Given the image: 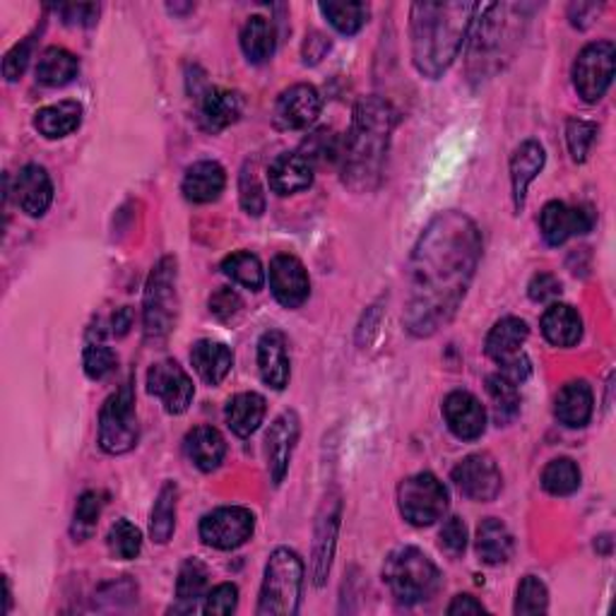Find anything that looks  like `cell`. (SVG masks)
Instances as JSON below:
<instances>
[{"label": "cell", "instance_id": "1f68e13d", "mask_svg": "<svg viewBox=\"0 0 616 616\" xmlns=\"http://www.w3.org/2000/svg\"><path fill=\"white\" fill-rule=\"evenodd\" d=\"M224 417L236 436L248 439L250 433L260 429L262 419H266V397L258 393H238L226 403Z\"/></svg>", "mask_w": 616, "mask_h": 616}, {"label": "cell", "instance_id": "4fadbf2b", "mask_svg": "<svg viewBox=\"0 0 616 616\" xmlns=\"http://www.w3.org/2000/svg\"><path fill=\"white\" fill-rule=\"evenodd\" d=\"M147 391L162 401L169 415H184L196 395L190 375L174 359L152 364V369L147 371Z\"/></svg>", "mask_w": 616, "mask_h": 616}, {"label": "cell", "instance_id": "db71d44e", "mask_svg": "<svg viewBox=\"0 0 616 616\" xmlns=\"http://www.w3.org/2000/svg\"><path fill=\"white\" fill-rule=\"evenodd\" d=\"M528 292L532 301L550 304L562 296V282H558V278H554L552 272H540V275L532 278Z\"/></svg>", "mask_w": 616, "mask_h": 616}, {"label": "cell", "instance_id": "6da1fadb", "mask_svg": "<svg viewBox=\"0 0 616 616\" xmlns=\"http://www.w3.org/2000/svg\"><path fill=\"white\" fill-rule=\"evenodd\" d=\"M482 258V234L460 210L439 212L421 232L405 272L407 333L436 335L448 325L470 289Z\"/></svg>", "mask_w": 616, "mask_h": 616}, {"label": "cell", "instance_id": "4dcf8cb0", "mask_svg": "<svg viewBox=\"0 0 616 616\" xmlns=\"http://www.w3.org/2000/svg\"><path fill=\"white\" fill-rule=\"evenodd\" d=\"M79 123H83V107L77 101H59V104L39 109L34 116V128L49 140H59L75 133Z\"/></svg>", "mask_w": 616, "mask_h": 616}, {"label": "cell", "instance_id": "7bdbcfd3", "mask_svg": "<svg viewBox=\"0 0 616 616\" xmlns=\"http://www.w3.org/2000/svg\"><path fill=\"white\" fill-rule=\"evenodd\" d=\"M109 550L116 558L131 562L143 550V532L125 518L116 520L109 530Z\"/></svg>", "mask_w": 616, "mask_h": 616}, {"label": "cell", "instance_id": "277c9868", "mask_svg": "<svg viewBox=\"0 0 616 616\" xmlns=\"http://www.w3.org/2000/svg\"><path fill=\"white\" fill-rule=\"evenodd\" d=\"M304 588V564L296 552L280 546L270 554L262 578L258 616H292L299 612Z\"/></svg>", "mask_w": 616, "mask_h": 616}, {"label": "cell", "instance_id": "484cf974", "mask_svg": "<svg viewBox=\"0 0 616 616\" xmlns=\"http://www.w3.org/2000/svg\"><path fill=\"white\" fill-rule=\"evenodd\" d=\"M592 407H595L592 387L586 381H570L556 395L554 415L564 427L580 429L590 421Z\"/></svg>", "mask_w": 616, "mask_h": 616}, {"label": "cell", "instance_id": "52a82bcc", "mask_svg": "<svg viewBox=\"0 0 616 616\" xmlns=\"http://www.w3.org/2000/svg\"><path fill=\"white\" fill-rule=\"evenodd\" d=\"M140 436L138 415H135L133 385L125 383L107 397L99 409V446L109 455H123L135 448Z\"/></svg>", "mask_w": 616, "mask_h": 616}, {"label": "cell", "instance_id": "cb8c5ba5", "mask_svg": "<svg viewBox=\"0 0 616 616\" xmlns=\"http://www.w3.org/2000/svg\"><path fill=\"white\" fill-rule=\"evenodd\" d=\"M544 147L538 140H525L510 157V184H513V202L516 210H522L525 193L544 167Z\"/></svg>", "mask_w": 616, "mask_h": 616}, {"label": "cell", "instance_id": "d590c367", "mask_svg": "<svg viewBox=\"0 0 616 616\" xmlns=\"http://www.w3.org/2000/svg\"><path fill=\"white\" fill-rule=\"evenodd\" d=\"M208 578H210L208 566L198 562V558H186V564L181 566L176 580V600H178L176 612L196 609V602L205 597Z\"/></svg>", "mask_w": 616, "mask_h": 616}, {"label": "cell", "instance_id": "681fc988", "mask_svg": "<svg viewBox=\"0 0 616 616\" xmlns=\"http://www.w3.org/2000/svg\"><path fill=\"white\" fill-rule=\"evenodd\" d=\"M238 604V590L232 583H222L205 595V614H232Z\"/></svg>", "mask_w": 616, "mask_h": 616}, {"label": "cell", "instance_id": "30bf717a", "mask_svg": "<svg viewBox=\"0 0 616 616\" xmlns=\"http://www.w3.org/2000/svg\"><path fill=\"white\" fill-rule=\"evenodd\" d=\"M614 56L616 49L612 41H595L578 53L574 63V87L588 104H595L612 85L614 77Z\"/></svg>", "mask_w": 616, "mask_h": 616}, {"label": "cell", "instance_id": "e0dca14e", "mask_svg": "<svg viewBox=\"0 0 616 616\" xmlns=\"http://www.w3.org/2000/svg\"><path fill=\"white\" fill-rule=\"evenodd\" d=\"M301 433V421L296 412H282L266 436V458H268V470L272 477V484H282L284 475L289 470L292 453L296 448V441H299Z\"/></svg>", "mask_w": 616, "mask_h": 616}, {"label": "cell", "instance_id": "44dd1931", "mask_svg": "<svg viewBox=\"0 0 616 616\" xmlns=\"http://www.w3.org/2000/svg\"><path fill=\"white\" fill-rule=\"evenodd\" d=\"M258 369L260 379L266 385L275 387V391H284L289 383V355H287V340L280 330H268L266 335L258 342Z\"/></svg>", "mask_w": 616, "mask_h": 616}, {"label": "cell", "instance_id": "9a60e30c", "mask_svg": "<svg viewBox=\"0 0 616 616\" xmlns=\"http://www.w3.org/2000/svg\"><path fill=\"white\" fill-rule=\"evenodd\" d=\"M323 99L313 85H292L275 101V125L280 131H304L321 113Z\"/></svg>", "mask_w": 616, "mask_h": 616}, {"label": "cell", "instance_id": "7dc6e473", "mask_svg": "<svg viewBox=\"0 0 616 616\" xmlns=\"http://www.w3.org/2000/svg\"><path fill=\"white\" fill-rule=\"evenodd\" d=\"M238 193H242V208L248 212V214H254V217H260L262 212H266V193H262V186L258 184V176H256V171L254 169H244V174L242 178H238Z\"/></svg>", "mask_w": 616, "mask_h": 616}, {"label": "cell", "instance_id": "e575fe53", "mask_svg": "<svg viewBox=\"0 0 616 616\" xmlns=\"http://www.w3.org/2000/svg\"><path fill=\"white\" fill-rule=\"evenodd\" d=\"M79 71V61L75 56L61 49V47H49L39 56L37 61V79L47 87H63L73 83Z\"/></svg>", "mask_w": 616, "mask_h": 616}, {"label": "cell", "instance_id": "5b68a950", "mask_svg": "<svg viewBox=\"0 0 616 616\" xmlns=\"http://www.w3.org/2000/svg\"><path fill=\"white\" fill-rule=\"evenodd\" d=\"M178 318V266L174 256L155 266L145 287L143 323L147 342H164Z\"/></svg>", "mask_w": 616, "mask_h": 616}, {"label": "cell", "instance_id": "ffe728a7", "mask_svg": "<svg viewBox=\"0 0 616 616\" xmlns=\"http://www.w3.org/2000/svg\"><path fill=\"white\" fill-rule=\"evenodd\" d=\"M340 501L333 498L323 506V513L316 522V540H313V562H311V576L316 586H323L333 566L335 554V540L340 528Z\"/></svg>", "mask_w": 616, "mask_h": 616}, {"label": "cell", "instance_id": "f35d334b", "mask_svg": "<svg viewBox=\"0 0 616 616\" xmlns=\"http://www.w3.org/2000/svg\"><path fill=\"white\" fill-rule=\"evenodd\" d=\"M321 13L340 34L352 37L367 25L371 10L367 3H335V0H330V3H321Z\"/></svg>", "mask_w": 616, "mask_h": 616}, {"label": "cell", "instance_id": "603a6c76", "mask_svg": "<svg viewBox=\"0 0 616 616\" xmlns=\"http://www.w3.org/2000/svg\"><path fill=\"white\" fill-rule=\"evenodd\" d=\"M242 97L232 93V89L208 87L200 97V121L205 131L220 133L230 128L242 116Z\"/></svg>", "mask_w": 616, "mask_h": 616}, {"label": "cell", "instance_id": "9c48e42d", "mask_svg": "<svg viewBox=\"0 0 616 616\" xmlns=\"http://www.w3.org/2000/svg\"><path fill=\"white\" fill-rule=\"evenodd\" d=\"M479 13L482 20L475 32L470 59L477 63L496 61L506 56L510 44L518 41V20H522V15L513 17V5H484L479 8Z\"/></svg>", "mask_w": 616, "mask_h": 616}, {"label": "cell", "instance_id": "74e56055", "mask_svg": "<svg viewBox=\"0 0 616 616\" xmlns=\"http://www.w3.org/2000/svg\"><path fill=\"white\" fill-rule=\"evenodd\" d=\"M222 272L236 284L254 292L262 289V284H266V270H262L260 258L248 254V250H236V254L226 256L222 262Z\"/></svg>", "mask_w": 616, "mask_h": 616}, {"label": "cell", "instance_id": "11a10c76", "mask_svg": "<svg viewBox=\"0 0 616 616\" xmlns=\"http://www.w3.org/2000/svg\"><path fill=\"white\" fill-rule=\"evenodd\" d=\"M446 612L455 616V614H482L486 609H484V604L477 602L472 595H458L448 604Z\"/></svg>", "mask_w": 616, "mask_h": 616}, {"label": "cell", "instance_id": "ac0fdd59", "mask_svg": "<svg viewBox=\"0 0 616 616\" xmlns=\"http://www.w3.org/2000/svg\"><path fill=\"white\" fill-rule=\"evenodd\" d=\"M443 417L460 441H477L486 429V412L472 393L455 391L443 401Z\"/></svg>", "mask_w": 616, "mask_h": 616}, {"label": "cell", "instance_id": "8d00e7d4", "mask_svg": "<svg viewBox=\"0 0 616 616\" xmlns=\"http://www.w3.org/2000/svg\"><path fill=\"white\" fill-rule=\"evenodd\" d=\"M176 501H178V486L174 482H167L162 489H159V496L150 513V532L152 540L159 544H167L176 530Z\"/></svg>", "mask_w": 616, "mask_h": 616}, {"label": "cell", "instance_id": "6f0895ef", "mask_svg": "<svg viewBox=\"0 0 616 616\" xmlns=\"http://www.w3.org/2000/svg\"><path fill=\"white\" fill-rule=\"evenodd\" d=\"M5 612H10V580L5 578Z\"/></svg>", "mask_w": 616, "mask_h": 616}, {"label": "cell", "instance_id": "f907efd6", "mask_svg": "<svg viewBox=\"0 0 616 616\" xmlns=\"http://www.w3.org/2000/svg\"><path fill=\"white\" fill-rule=\"evenodd\" d=\"M242 296H238L234 289L230 287H220L212 296H210V313L217 318V321H232V318L242 311Z\"/></svg>", "mask_w": 616, "mask_h": 616}, {"label": "cell", "instance_id": "d4e9b609", "mask_svg": "<svg viewBox=\"0 0 616 616\" xmlns=\"http://www.w3.org/2000/svg\"><path fill=\"white\" fill-rule=\"evenodd\" d=\"M224 186H226V174L222 164L205 159V162H196L186 169L184 186L181 188H184V196L190 202L208 205L222 196Z\"/></svg>", "mask_w": 616, "mask_h": 616}, {"label": "cell", "instance_id": "3957f363", "mask_svg": "<svg viewBox=\"0 0 616 616\" xmlns=\"http://www.w3.org/2000/svg\"><path fill=\"white\" fill-rule=\"evenodd\" d=\"M479 13L477 3H415L409 10L412 61L427 77H441L458 59Z\"/></svg>", "mask_w": 616, "mask_h": 616}, {"label": "cell", "instance_id": "4316f807", "mask_svg": "<svg viewBox=\"0 0 616 616\" xmlns=\"http://www.w3.org/2000/svg\"><path fill=\"white\" fill-rule=\"evenodd\" d=\"M530 337V328L525 321L516 316L501 318V321L492 328V333L486 335V355L492 357L498 367L510 359L522 355V345Z\"/></svg>", "mask_w": 616, "mask_h": 616}, {"label": "cell", "instance_id": "83f0119b", "mask_svg": "<svg viewBox=\"0 0 616 616\" xmlns=\"http://www.w3.org/2000/svg\"><path fill=\"white\" fill-rule=\"evenodd\" d=\"M190 364L205 383L220 385L234 367V355L222 342L200 340L190 349Z\"/></svg>", "mask_w": 616, "mask_h": 616}, {"label": "cell", "instance_id": "bcb514c9", "mask_svg": "<svg viewBox=\"0 0 616 616\" xmlns=\"http://www.w3.org/2000/svg\"><path fill=\"white\" fill-rule=\"evenodd\" d=\"M597 135V125L590 121H580V119H570L566 125V140H568V150L574 155L576 162H586L588 152L592 143H595Z\"/></svg>", "mask_w": 616, "mask_h": 616}, {"label": "cell", "instance_id": "5bb4252c", "mask_svg": "<svg viewBox=\"0 0 616 616\" xmlns=\"http://www.w3.org/2000/svg\"><path fill=\"white\" fill-rule=\"evenodd\" d=\"M592 224H595V214H592L588 205H566L562 200H552L544 205L540 214V230L550 246H562L568 238L588 234Z\"/></svg>", "mask_w": 616, "mask_h": 616}, {"label": "cell", "instance_id": "b9f144b4", "mask_svg": "<svg viewBox=\"0 0 616 616\" xmlns=\"http://www.w3.org/2000/svg\"><path fill=\"white\" fill-rule=\"evenodd\" d=\"M101 508H104V501H101V494L97 492H85L77 498L71 525V534L75 542H87L97 532Z\"/></svg>", "mask_w": 616, "mask_h": 616}, {"label": "cell", "instance_id": "60d3db41", "mask_svg": "<svg viewBox=\"0 0 616 616\" xmlns=\"http://www.w3.org/2000/svg\"><path fill=\"white\" fill-rule=\"evenodd\" d=\"M486 393L494 403V415L498 419V424H508V421L518 415L520 409V393L518 385L504 379L501 373H494L486 379Z\"/></svg>", "mask_w": 616, "mask_h": 616}, {"label": "cell", "instance_id": "f546056e", "mask_svg": "<svg viewBox=\"0 0 616 616\" xmlns=\"http://www.w3.org/2000/svg\"><path fill=\"white\" fill-rule=\"evenodd\" d=\"M542 333L554 347H574L583 337V321L574 306L552 304L542 316Z\"/></svg>", "mask_w": 616, "mask_h": 616}, {"label": "cell", "instance_id": "816d5d0a", "mask_svg": "<svg viewBox=\"0 0 616 616\" xmlns=\"http://www.w3.org/2000/svg\"><path fill=\"white\" fill-rule=\"evenodd\" d=\"M29 59H32V37L27 41L17 44V47H13L5 53L3 75H5L8 83H15V79H20L22 75H25L27 65H29Z\"/></svg>", "mask_w": 616, "mask_h": 616}, {"label": "cell", "instance_id": "7a4b0ae2", "mask_svg": "<svg viewBox=\"0 0 616 616\" xmlns=\"http://www.w3.org/2000/svg\"><path fill=\"white\" fill-rule=\"evenodd\" d=\"M397 121H401V113L391 101L381 97H364L359 101L355 116H352V128L340 150L345 186L364 193L381 184L387 147H391Z\"/></svg>", "mask_w": 616, "mask_h": 616}, {"label": "cell", "instance_id": "2e32d148", "mask_svg": "<svg viewBox=\"0 0 616 616\" xmlns=\"http://www.w3.org/2000/svg\"><path fill=\"white\" fill-rule=\"evenodd\" d=\"M270 289L284 308H299L311 294V280H308L304 262L289 254L272 258Z\"/></svg>", "mask_w": 616, "mask_h": 616}, {"label": "cell", "instance_id": "836d02e7", "mask_svg": "<svg viewBox=\"0 0 616 616\" xmlns=\"http://www.w3.org/2000/svg\"><path fill=\"white\" fill-rule=\"evenodd\" d=\"M278 47L275 25L268 17L254 15L242 29V49L250 63H266L272 59Z\"/></svg>", "mask_w": 616, "mask_h": 616}, {"label": "cell", "instance_id": "9f6ffc18", "mask_svg": "<svg viewBox=\"0 0 616 616\" xmlns=\"http://www.w3.org/2000/svg\"><path fill=\"white\" fill-rule=\"evenodd\" d=\"M111 328H113V335H116V337L128 335V330L133 328V308L131 306L119 308V311L113 313V318H111Z\"/></svg>", "mask_w": 616, "mask_h": 616}, {"label": "cell", "instance_id": "d6a6232c", "mask_svg": "<svg viewBox=\"0 0 616 616\" xmlns=\"http://www.w3.org/2000/svg\"><path fill=\"white\" fill-rule=\"evenodd\" d=\"M513 534L506 528V522H501L498 518H486L477 528V554L489 566L506 564L513 556Z\"/></svg>", "mask_w": 616, "mask_h": 616}, {"label": "cell", "instance_id": "c3c4849f", "mask_svg": "<svg viewBox=\"0 0 616 616\" xmlns=\"http://www.w3.org/2000/svg\"><path fill=\"white\" fill-rule=\"evenodd\" d=\"M441 550L451 558H460L467 550V525L460 518H448L439 534Z\"/></svg>", "mask_w": 616, "mask_h": 616}, {"label": "cell", "instance_id": "d6986e66", "mask_svg": "<svg viewBox=\"0 0 616 616\" xmlns=\"http://www.w3.org/2000/svg\"><path fill=\"white\" fill-rule=\"evenodd\" d=\"M13 193L22 212L29 217H44L53 202V184L49 171L39 164L22 167L15 178Z\"/></svg>", "mask_w": 616, "mask_h": 616}, {"label": "cell", "instance_id": "7402d4cb", "mask_svg": "<svg viewBox=\"0 0 616 616\" xmlns=\"http://www.w3.org/2000/svg\"><path fill=\"white\" fill-rule=\"evenodd\" d=\"M313 169L316 167L301 152H284L268 169L270 188L278 196H294V193L311 188Z\"/></svg>", "mask_w": 616, "mask_h": 616}, {"label": "cell", "instance_id": "ee69618b", "mask_svg": "<svg viewBox=\"0 0 616 616\" xmlns=\"http://www.w3.org/2000/svg\"><path fill=\"white\" fill-rule=\"evenodd\" d=\"M550 607V592L540 578L525 576L522 583L518 586V597H516V614H544Z\"/></svg>", "mask_w": 616, "mask_h": 616}, {"label": "cell", "instance_id": "ba28073f", "mask_svg": "<svg viewBox=\"0 0 616 616\" xmlns=\"http://www.w3.org/2000/svg\"><path fill=\"white\" fill-rule=\"evenodd\" d=\"M448 489L436 475L419 472L407 477L397 489V506L403 518L417 528H427L446 516L448 510Z\"/></svg>", "mask_w": 616, "mask_h": 616}, {"label": "cell", "instance_id": "8992f818", "mask_svg": "<svg viewBox=\"0 0 616 616\" xmlns=\"http://www.w3.org/2000/svg\"><path fill=\"white\" fill-rule=\"evenodd\" d=\"M383 580L397 602L419 604L439 590L441 574L424 552L415 546H403L385 558Z\"/></svg>", "mask_w": 616, "mask_h": 616}, {"label": "cell", "instance_id": "ab89813d", "mask_svg": "<svg viewBox=\"0 0 616 616\" xmlns=\"http://www.w3.org/2000/svg\"><path fill=\"white\" fill-rule=\"evenodd\" d=\"M544 492L552 496H570L580 486V470L570 458H556L542 472Z\"/></svg>", "mask_w": 616, "mask_h": 616}, {"label": "cell", "instance_id": "f6af8a7d", "mask_svg": "<svg viewBox=\"0 0 616 616\" xmlns=\"http://www.w3.org/2000/svg\"><path fill=\"white\" fill-rule=\"evenodd\" d=\"M83 367L89 379L101 381V379H107L113 369H116V355H113V349L107 347L104 342H93V345L85 347Z\"/></svg>", "mask_w": 616, "mask_h": 616}, {"label": "cell", "instance_id": "7c38bea8", "mask_svg": "<svg viewBox=\"0 0 616 616\" xmlns=\"http://www.w3.org/2000/svg\"><path fill=\"white\" fill-rule=\"evenodd\" d=\"M453 482L460 489L463 496L479 501V504L494 501L501 494V489H504V477H501L498 465L489 453L467 455L465 460L455 465Z\"/></svg>", "mask_w": 616, "mask_h": 616}, {"label": "cell", "instance_id": "f5cc1de1", "mask_svg": "<svg viewBox=\"0 0 616 616\" xmlns=\"http://www.w3.org/2000/svg\"><path fill=\"white\" fill-rule=\"evenodd\" d=\"M56 13H59L65 25H71V27H93L99 17V5H93V3L59 5L56 8Z\"/></svg>", "mask_w": 616, "mask_h": 616}, {"label": "cell", "instance_id": "f1b7e54d", "mask_svg": "<svg viewBox=\"0 0 616 616\" xmlns=\"http://www.w3.org/2000/svg\"><path fill=\"white\" fill-rule=\"evenodd\" d=\"M184 451L190 458V463L202 472H212L222 465L226 455V443L224 436L212 427H196L188 431L184 441Z\"/></svg>", "mask_w": 616, "mask_h": 616}, {"label": "cell", "instance_id": "8fae6325", "mask_svg": "<svg viewBox=\"0 0 616 616\" xmlns=\"http://www.w3.org/2000/svg\"><path fill=\"white\" fill-rule=\"evenodd\" d=\"M256 530L254 513L242 506H224L200 520V540L212 550L232 552L244 546Z\"/></svg>", "mask_w": 616, "mask_h": 616}]
</instances>
